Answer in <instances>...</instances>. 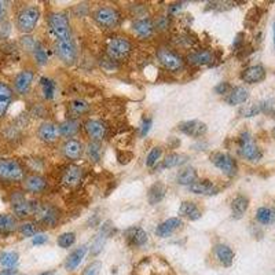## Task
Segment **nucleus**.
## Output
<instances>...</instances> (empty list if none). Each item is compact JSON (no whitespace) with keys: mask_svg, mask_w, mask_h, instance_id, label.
I'll return each mask as SVG.
<instances>
[{"mask_svg":"<svg viewBox=\"0 0 275 275\" xmlns=\"http://www.w3.org/2000/svg\"><path fill=\"white\" fill-rule=\"evenodd\" d=\"M238 153L242 158L248 160L250 162H258V160H262V157H263L262 150L254 143L252 135L249 132H242L238 138Z\"/></svg>","mask_w":275,"mask_h":275,"instance_id":"f257e3e1","label":"nucleus"},{"mask_svg":"<svg viewBox=\"0 0 275 275\" xmlns=\"http://www.w3.org/2000/svg\"><path fill=\"white\" fill-rule=\"evenodd\" d=\"M40 18V11L36 6H28L16 16V28L22 33H30L36 28Z\"/></svg>","mask_w":275,"mask_h":275,"instance_id":"f03ea898","label":"nucleus"},{"mask_svg":"<svg viewBox=\"0 0 275 275\" xmlns=\"http://www.w3.org/2000/svg\"><path fill=\"white\" fill-rule=\"evenodd\" d=\"M94 18L98 22L99 26L104 29H114L120 25L121 14L114 7L104 6V7H99L98 10L94 12Z\"/></svg>","mask_w":275,"mask_h":275,"instance_id":"7ed1b4c3","label":"nucleus"},{"mask_svg":"<svg viewBox=\"0 0 275 275\" xmlns=\"http://www.w3.org/2000/svg\"><path fill=\"white\" fill-rule=\"evenodd\" d=\"M110 60H126L132 51V44L126 38H114L110 40L106 47Z\"/></svg>","mask_w":275,"mask_h":275,"instance_id":"20e7f679","label":"nucleus"},{"mask_svg":"<svg viewBox=\"0 0 275 275\" xmlns=\"http://www.w3.org/2000/svg\"><path fill=\"white\" fill-rule=\"evenodd\" d=\"M48 25L51 28V30L55 34L56 40H68L72 38L70 33V25L69 21L64 14L60 12H52L48 16Z\"/></svg>","mask_w":275,"mask_h":275,"instance_id":"39448f33","label":"nucleus"},{"mask_svg":"<svg viewBox=\"0 0 275 275\" xmlns=\"http://www.w3.org/2000/svg\"><path fill=\"white\" fill-rule=\"evenodd\" d=\"M0 179L7 182H18L24 179V168L16 160H0Z\"/></svg>","mask_w":275,"mask_h":275,"instance_id":"423d86ee","label":"nucleus"},{"mask_svg":"<svg viewBox=\"0 0 275 275\" xmlns=\"http://www.w3.org/2000/svg\"><path fill=\"white\" fill-rule=\"evenodd\" d=\"M157 58L161 62V65L170 72H179L184 66V60H183L180 55L175 52V51H172V50L166 48V47L158 48Z\"/></svg>","mask_w":275,"mask_h":275,"instance_id":"0eeeda50","label":"nucleus"},{"mask_svg":"<svg viewBox=\"0 0 275 275\" xmlns=\"http://www.w3.org/2000/svg\"><path fill=\"white\" fill-rule=\"evenodd\" d=\"M210 162L219 168L224 175L227 176H234L238 170V166H236V160L232 158L231 156H228L227 153H222V152H216L210 156Z\"/></svg>","mask_w":275,"mask_h":275,"instance_id":"6e6552de","label":"nucleus"},{"mask_svg":"<svg viewBox=\"0 0 275 275\" xmlns=\"http://www.w3.org/2000/svg\"><path fill=\"white\" fill-rule=\"evenodd\" d=\"M55 52L58 55V58H60L64 64H66V65L74 64V60H76L77 58L76 46H74L72 38H68V40H56V44H55Z\"/></svg>","mask_w":275,"mask_h":275,"instance_id":"1a4fd4ad","label":"nucleus"},{"mask_svg":"<svg viewBox=\"0 0 275 275\" xmlns=\"http://www.w3.org/2000/svg\"><path fill=\"white\" fill-rule=\"evenodd\" d=\"M33 214H38V220L50 227H54L60 220V210L52 205H34Z\"/></svg>","mask_w":275,"mask_h":275,"instance_id":"9d476101","label":"nucleus"},{"mask_svg":"<svg viewBox=\"0 0 275 275\" xmlns=\"http://www.w3.org/2000/svg\"><path fill=\"white\" fill-rule=\"evenodd\" d=\"M33 204L29 202L26 198L22 196L21 192H16L11 198V206H12V212L16 214L18 218H26L33 212Z\"/></svg>","mask_w":275,"mask_h":275,"instance_id":"9b49d317","label":"nucleus"},{"mask_svg":"<svg viewBox=\"0 0 275 275\" xmlns=\"http://www.w3.org/2000/svg\"><path fill=\"white\" fill-rule=\"evenodd\" d=\"M179 131L183 132L184 135L187 136H192V138H201L206 134V124L202 122V121L198 120H190V121H183L180 122L179 126Z\"/></svg>","mask_w":275,"mask_h":275,"instance_id":"f8f14e48","label":"nucleus"},{"mask_svg":"<svg viewBox=\"0 0 275 275\" xmlns=\"http://www.w3.org/2000/svg\"><path fill=\"white\" fill-rule=\"evenodd\" d=\"M86 131L88 136L92 139L94 142H100L104 140L108 132V126L104 121L100 120H88L86 122Z\"/></svg>","mask_w":275,"mask_h":275,"instance_id":"ddd939ff","label":"nucleus"},{"mask_svg":"<svg viewBox=\"0 0 275 275\" xmlns=\"http://www.w3.org/2000/svg\"><path fill=\"white\" fill-rule=\"evenodd\" d=\"M33 78H34V74L32 70L20 72L14 78V88H16V92L21 94V95L28 94V91L30 90V86H32Z\"/></svg>","mask_w":275,"mask_h":275,"instance_id":"4468645a","label":"nucleus"},{"mask_svg":"<svg viewBox=\"0 0 275 275\" xmlns=\"http://www.w3.org/2000/svg\"><path fill=\"white\" fill-rule=\"evenodd\" d=\"M242 82L248 84H256V82H263L266 78V69L262 65H252L246 68L241 73Z\"/></svg>","mask_w":275,"mask_h":275,"instance_id":"2eb2a0df","label":"nucleus"},{"mask_svg":"<svg viewBox=\"0 0 275 275\" xmlns=\"http://www.w3.org/2000/svg\"><path fill=\"white\" fill-rule=\"evenodd\" d=\"M82 180V170L76 165H69L62 175V182L68 187H77Z\"/></svg>","mask_w":275,"mask_h":275,"instance_id":"dca6fc26","label":"nucleus"},{"mask_svg":"<svg viewBox=\"0 0 275 275\" xmlns=\"http://www.w3.org/2000/svg\"><path fill=\"white\" fill-rule=\"evenodd\" d=\"M126 242L131 245V246L139 248L143 246L146 242H148V234L146 231L140 228V227H131L126 231Z\"/></svg>","mask_w":275,"mask_h":275,"instance_id":"f3484780","label":"nucleus"},{"mask_svg":"<svg viewBox=\"0 0 275 275\" xmlns=\"http://www.w3.org/2000/svg\"><path fill=\"white\" fill-rule=\"evenodd\" d=\"M38 135L40 138V140H43V142H55L58 135H60V128L52 122H43L42 126H38Z\"/></svg>","mask_w":275,"mask_h":275,"instance_id":"a211bd4d","label":"nucleus"},{"mask_svg":"<svg viewBox=\"0 0 275 275\" xmlns=\"http://www.w3.org/2000/svg\"><path fill=\"white\" fill-rule=\"evenodd\" d=\"M188 190L194 194H200V196H214L219 192V188L209 180L194 182L192 186H188Z\"/></svg>","mask_w":275,"mask_h":275,"instance_id":"6ab92c4d","label":"nucleus"},{"mask_svg":"<svg viewBox=\"0 0 275 275\" xmlns=\"http://www.w3.org/2000/svg\"><path fill=\"white\" fill-rule=\"evenodd\" d=\"M182 226V220L179 218H170L168 220L162 222L161 224L156 228V234L161 238H166L170 234H174Z\"/></svg>","mask_w":275,"mask_h":275,"instance_id":"aec40b11","label":"nucleus"},{"mask_svg":"<svg viewBox=\"0 0 275 275\" xmlns=\"http://www.w3.org/2000/svg\"><path fill=\"white\" fill-rule=\"evenodd\" d=\"M110 224H112L110 222H106V223L102 226V230L99 232V236H96V240H95L92 245H91V254H92V256H96V254H99V253L102 252L104 241L108 240V236H109L110 232H112V226Z\"/></svg>","mask_w":275,"mask_h":275,"instance_id":"412c9836","label":"nucleus"},{"mask_svg":"<svg viewBox=\"0 0 275 275\" xmlns=\"http://www.w3.org/2000/svg\"><path fill=\"white\" fill-rule=\"evenodd\" d=\"M11 102H12V90L8 84L0 82V118L7 113Z\"/></svg>","mask_w":275,"mask_h":275,"instance_id":"4be33fe9","label":"nucleus"},{"mask_svg":"<svg viewBox=\"0 0 275 275\" xmlns=\"http://www.w3.org/2000/svg\"><path fill=\"white\" fill-rule=\"evenodd\" d=\"M24 187L26 188L29 192H43L47 188V180L38 175H30L28 176L25 182H24Z\"/></svg>","mask_w":275,"mask_h":275,"instance_id":"5701e85b","label":"nucleus"},{"mask_svg":"<svg viewBox=\"0 0 275 275\" xmlns=\"http://www.w3.org/2000/svg\"><path fill=\"white\" fill-rule=\"evenodd\" d=\"M64 154L66 158L69 160H78L82 156V144L80 140L77 139H69L68 142L64 144Z\"/></svg>","mask_w":275,"mask_h":275,"instance_id":"b1692460","label":"nucleus"},{"mask_svg":"<svg viewBox=\"0 0 275 275\" xmlns=\"http://www.w3.org/2000/svg\"><path fill=\"white\" fill-rule=\"evenodd\" d=\"M187 60L194 66L209 65V64H212V62L214 60V52L204 50V51H197V52H192V54H190L188 56H187Z\"/></svg>","mask_w":275,"mask_h":275,"instance_id":"393cba45","label":"nucleus"},{"mask_svg":"<svg viewBox=\"0 0 275 275\" xmlns=\"http://www.w3.org/2000/svg\"><path fill=\"white\" fill-rule=\"evenodd\" d=\"M214 254H216L218 260L224 267H230L232 262H234V252H232V249L230 246H227V245H223V244L216 245V248H214Z\"/></svg>","mask_w":275,"mask_h":275,"instance_id":"a878e982","label":"nucleus"},{"mask_svg":"<svg viewBox=\"0 0 275 275\" xmlns=\"http://www.w3.org/2000/svg\"><path fill=\"white\" fill-rule=\"evenodd\" d=\"M86 252H87V246L86 245H82V246L77 248L76 250H73V252L68 256L66 258V263L65 267L68 271H73V270H76L80 263L82 262V258L86 256Z\"/></svg>","mask_w":275,"mask_h":275,"instance_id":"bb28decb","label":"nucleus"},{"mask_svg":"<svg viewBox=\"0 0 275 275\" xmlns=\"http://www.w3.org/2000/svg\"><path fill=\"white\" fill-rule=\"evenodd\" d=\"M249 98V92H248L246 88L244 87H236L232 88L230 94L226 96V102L231 106H236V104H245Z\"/></svg>","mask_w":275,"mask_h":275,"instance_id":"cd10ccee","label":"nucleus"},{"mask_svg":"<svg viewBox=\"0 0 275 275\" xmlns=\"http://www.w3.org/2000/svg\"><path fill=\"white\" fill-rule=\"evenodd\" d=\"M179 214L188 220H198L201 219V216H202L201 210L197 206V204L192 202V201L182 202L180 208H179Z\"/></svg>","mask_w":275,"mask_h":275,"instance_id":"c85d7f7f","label":"nucleus"},{"mask_svg":"<svg viewBox=\"0 0 275 275\" xmlns=\"http://www.w3.org/2000/svg\"><path fill=\"white\" fill-rule=\"evenodd\" d=\"M134 32L140 38H150L154 32V24L148 18L144 20H138L134 24Z\"/></svg>","mask_w":275,"mask_h":275,"instance_id":"c756f323","label":"nucleus"},{"mask_svg":"<svg viewBox=\"0 0 275 275\" xmlns=\"http://www.w3.org/2000/svg\"><path fill=\"white\" fill-rule=\"evenodd\" d=\"M249 206V200L245 196H236L232 202H231V210H232V216L240 219L242 218V214H245Z\"/></svg>","mask_w":275,"mask_h":275,"instance_id":"7c9ffc66","label":"nucleus"},{"mask_svg":"<svg viewBox=\"0 0 275 275\" xmlns=\"http://www.w3.org/2000/svg\"><path fill=\"white\" fill-rule=\"evenodd\" d=\"M256 220L260 224H275V208L262 206L256 210Z\"/></svg>","mask_w":275,"mask_h":275,"instance_id":"2f4dec72","label":"nucleus"},{"mask_svg":"<svg viewBox=\"0 0 275 275\" xmlns=\"http://www.w3.org/2000/svg\"><path fill=\"white\" fill-rule=\"evenodd\" d=\"M165 192H166V188H165V186L162 183H154L153 186L148 188V202L152 204V205L158 204L160 201H162V198L165 197Z\"/></svg>","mask_w":275,"mask_h":275,"instance_id":"473e14b6","label":"nucleus"},{"mask_svg":"<svg viewBox=\"0 0 275 275\" xmlns=\"http://www.w3.org/2000/svg\"><path fill=\"white\" fill-rule=\"evenodd\" d=\"M196 180H197V172L192 166L182 170L179 175L176 176V182L182 186H192Z\"/></svg>","mask_w":275,"mask_h":275,"instance_id":"72a5a7b5","label":"nucleus"},{"mask_svg":"<svg viewBox=\"0 0 275 275\" xmlns=\"http://www.w3.org/2000/svg\"><path fill=\"white\" fill-rule=\"evenodd\" d=\"M186 161L187 156H184V154L170 153L165 157V160L162 161V165H161V168H175V166L183 165Z\"/></svg>","mask_w":275,"mask_h":275,"instance_id":"f704fd0d","label":"nucleus"},{"mask_svg":"<svg viewBox=\"0 0 275 275\" xmlns=\"http://www.w3.org/2000/svg\"><path fill=\"white\" fill-rule=\"evenodd\" d=\"M58 128H60V135L70 138L74 136L77 132H78L80 126H78V122H77L76 120H66L65 122H62Z\"/></svg>","mask_w":275,"mask_h":275,"instance_id":"c9c22d12","label":"nucleus"},{"mask_svg":"<svg viewBox=\"0 0 275 275\" xmlns=\"http://www.w3.org/2000/svg\"><path fill=\"white\" fill-rule=\"evenodd\" d=\"M16 228V222L11 214H0V232L8 234Z\"/></svg>","mask_w":275,"mask_h":275,"instance_id":"e433bc0d","label":"nucleus"},{"mask_svg":"<svg viewBox=\"0 0 275 275\" xmlns=\"http://www.w3.org/2000/svg\"><path fill=\"white\" fill-rule=\"evenodd\" d=\"M70 112L72 114L77 116H82L84 113H87L88 109H90V106L86 100H82V99H74V100H72L70 102Z\"/></svg>","mask_w":275,"mask_h":275,"instance_id":"4c0bfd02","label":"nucleus"},{"mask_svg":"<svg viewBox=\"0 0 275 275\" xmlns=\"http://www.w3.org/2000/svg\"><path fill=\"white\" fill-rule=\"evenodd\" d=\"M42 88H43V95L46 99H52L55 95V82L51 78L43 77L40 80Z\"/></svg>","mask_w":275,"mask_h":275,"instance_id":"58836bf2","label":"nucleus"},{"mask_svg":"<svg viewBox=\"0 0 275 275\" xmlns=\"http://www.w3.org/2000/svg\"><path fill=\"white\" fill-rule=\"evenodd\" d=\"M87 154L90 158L98 162L100 161V157H102V146H100V142H91L88 144L87 148Z\"/></svg>","mask_w":275,"mask_h":275,"instance_id":"ea45409f","label":"nucleus"},{"mask_svg":"<svg viewBox=\"0 0 275 275\" xmlns=\"http://www.w3.org/2000/svg\"><path fill=\"white\" fill-rule=\"evenodd\" d=\"M18 263V253L16 252H4L0 256V264L7 268H12Z\"/></svg>","mask_w":275,"mask_h":275,"instance_id":"a19ab883","label":"nucleus"},{"mask_svg":"<svg viewBox=\"0 0 275 275\" xmlns=\"http://www.w3.org/2000/svg\"><path fill=\"white\" fill-rule=\"evenodd\" d=\"M263 112V104H252L244 106L240 113H241L242 117H253V116Z\"/></svg>","mask_w":275,"mask_h":275,"instance_id":"79ce46f5","label":"nucleus"},{"mask_svg":"<svg viewBox=\"0 0 275 275\" xmlns=\"http://www.w3.org/2000/svg\"><path fill=\"white\" fill-rule=\"evenodd\" d=\"M76 242V234L74 232H64L58 236V245L62 249H68L70 248L73 244Z\"/></svg>","mask_w":275,"mask_h":275,"instance_id":"37998d69","label":"nucleus"},{"mask_svg":"<svg viewBox=\"0 0 275 275\" xmlns=\"http://www.w3.org/2000/svg\"><path fill=\"white\" fill-rule=\"evenodd\" d=\"M161 154H162V148H153L150 150V153H148V158H146V165L148 166H154V165L158 162L160 157H161Z\"/></svg>","mask_w":275,"mask_h":275,"instance_id":"c03bdc74","label":"nucleus"},{"mask_svg":"<svg viewBox=\"0 0 275 275\" xmlns=\"http://www.w3.org/2000/svg\"><path fill=\"white\" fill-rule=\"evenodd\" d=\"M33 51H34V58H36V60H38V65H46V64H47V60H48V56H47L46 50H44L40 44L36 43Z\"/></svg>","mask_w":275,"mask_h":275,"instance_id":"a18cd8bd","label":"nucleus"},{"mask_svg":"<svg viewBox=\"0 0 275 275\" xmlns=\"http://www.w3.org/2000/svg\"><path fill=\"white\" fill-rule=\"evenodd\" d=\"M20 231H21L22 236H36V227H34V224L33 223H22L21 226H20Z\"/></svg>","mask_w":275,"mask_h":275,"instance_id":"49530a36","label":"nucleus"},{"mask_svg":"<svg viewBox=\"0 0 275 275\" xmlns=\"http://www.w3.org/2000/svg\"><path fill=\"white\" fill-rule=\"evenodd\" d=\"M100 270H102V263L100 262H94L84 270L82 275H99Z\"/></svg>","mask_w":275,"mask_h":275,"instance_id":"de8ad7c7","label":"nucleus"},{"mask_svg":"<svg viewBox=\"0 0 275 275\" xmlns=\"http://www.w3.org/2000/svg\"><path fill=\"white\" fill-rule=\"evenodd\" d=\"M232 90L228 82H219L216 87H214V92L219 94V95H226V94H230V91Z\"/></svg>","mask_w":275,"mask_h":275,"instance_id":"09e8293b","label":"nucleus"},{"mask_svg":"<svg viewBox=\"0 0 275 275\" xmlns=\"http://www.w3.org/2000/svg\"><path fill=\"white\" fill-rule=\"evenodd\" d=\"M156 26L160 30H165V29H168L170 26V20H168V16H161L157 18V21H156Z\"/></svg>","mask_w":275,"mask_h":275,"instance_id":"8fccbe9b","label":"nucleus"},{"mask_svg":"<svg viewBox=\"0 0 275 275\" xmlns=\"http://www.w3.org/2000/svg\"><path fill=\"white\" fill-rule=\"evenodd\" d=\"M152 124H153V120L152 118H144L142 122V126H140V136H146L150 131V128H152Z\"/></svg>","mask_w":275,"mask_h":275,"instance_id":"3c124183","label":"nucleus"},{"mask_svg":"<svg viewBox=\"0 0 275 275\" xmlns=\"http://www.w3.org/2000/svg\"><path fill=\"white\" fill-rule=\"evenodd\" d=\"M47 236H44V234H36V236H33L32 240V244L33 245H43V244H46L47 242Z\"/></svg>","mask_w":275,"mask_h":275,"instance_id":"603ef678","label":"nucleus"},{"mask_svg":"<svg viewBox=\"0 0 275 275\" xmlns=\"http://www.w3.org/2000/svg\"><path fill=\"white\" fill-rule=\"evenodd\" d=\"M6 12H7V3L0 0V22L4 20Z\"/></svg>","mask_w":275,"mask_h":275,"instance_id":"864d4df0","label":"nucleus"},{"mask_svg":"<svg viewBox=\"0 0 275 275\" xmlns=\"http://www.w3.org/2000/svg\"><path fill=\"white\" fill-rule=\"evenodd\" d=\"M178 10H180V4H174L170 8V12H175V11H178Z\"/></svg>","mask_w":275,"mask_h":275,"instance_id":"5fc2aeb1","label":"nucleus"},{"mask_svg":"<svg viewBox=\"0 0 275 275\" xmlns=\"http://www.w3.org/2000/svg\"><path fill=\"white\" fill-rule=\"evenodd\" d=\"M40 275H55V271H46V272H43V274Z\"/></svg>","mask_w":275,"mask_h":275,"instance_id":"6e6d98bb","label":"nucleus"},{"mask_svg":"<svg viewBox=\"0 0 275 275\" xmlns=\"http://www.w3.org/2000/svg\"><path fill=\"white\" fill-rule=\"evenodd\" d=\"M0 275H12V272H11V271H2Z\"/></svg>","mask_w":275,"mask_h":275,"instance_id":"4d7b16f0","label":"nucleus"},{"mask_svg":"<svg viewBox=\"0 0 275 275\" xmlns=\"http://www.w3.org/2000/svg\"><path fill=\"white\" fill-rule=\"evenodd\" d=\"M274 46H275V22H274Z\"/></svg>","mask_w":275,"mask_h":275,"instance_id":"13d9d810","label":"nucleus"},{"mask_svg":"<svg viewBox=\"0 0 275 275\" xmlns=\"http://www.w3.org/2000/svg\"><path fill=\"white\" fill-rule=\"evenodd\" d=\"M272 135H274V138H275V126H274V130H272Z\"/></svg>","mask_w":275,"mask_h":275,"instance_id":"bf43d9fd","label":"nucleus"}]
</instances>
